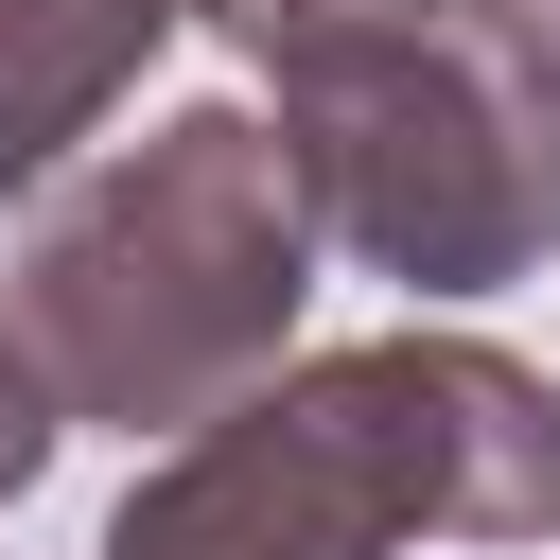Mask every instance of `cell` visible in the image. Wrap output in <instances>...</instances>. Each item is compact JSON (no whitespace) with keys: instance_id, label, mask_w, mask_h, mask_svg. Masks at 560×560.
<instances>
[{"instance_id":"6da1fadb","label":"cell","mask_w":560,"mask_h":560,"mask_svg":"<svg viewBox=\"0 0 560 560\" xmlns=\"http://www.w3.org/2000/svg\"><path fill=\"white\" fill-rule=\"evenodd\" d=\"M402 542H560V385L490 332L298 350L228 420L158 438L105 508V560H402Z\"/></svg>"},{"instance_id":"7a4b0ae2","label":"cell","mask_w":560,"mask_h":560,"mask_svg":"<svg viewBox=\"0 0 560 560\" xmlns=\"http://www.w3.org/2000/svg\"><path fill=\"white\" fill-rule=\"evenodd\" d=\"M298 298H315V192L262 105H158L140 140H88L18 210L0 280L18 350L105 438H192L245 385H280Z\"/></svg>"},{"instance_id":"3957f363","label":"cell","mask_w":560,"mask_h":560,"mask_svg":"<svg viewBox=\"0 0 560 560\" xmlns=\"http://www.w3.org/2000/svg\"><path fill=\"white\" fill-rule=\"evenodd\" d=\"M315 192V245L438 298H508L560 262V88L525 0H192Z\"/></svg>"},{"instance_id":"277c9868","label":"cell","mask_w":560,"mask_h":560,"mask_svg":"<svg viewBox=\"0 0 560 560\" xmlns=\"http://www.w3.org/2000/svg\"><path fill=\"white\" fill-rule=\"evenodd\" d=\"M175 18L192 0H0V210H35L122 122V88L158 70Z\"/></svg>"},{"instance_id":"5b68a950","label":"cell","mask_w":560,"mask_h":560,"mask_svg":"<svg viewBox=\"0 0 560 560\" xmlns=\"http://www.w3.org/2000/svg\"><path fill=\"white\" fill-rule=\"evenodd\" d=\"M52 438H70V402H52V368L18 350V315H0V508L52 472Z\"/></svg>"}]
</instances>
